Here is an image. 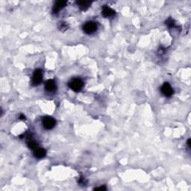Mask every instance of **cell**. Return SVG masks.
Listing matches in <instances>:
<instances>
[{"mask_svg": "<svg viewBox=\"0 0 191 191\" xmlns=\"http://www.w3.org/2000/svg\"><path fill=\"white\" fill-rule=\"evenodd\" d=\"M58 28L61 31H65V30H67L69 28V26L67 23H65V22H61V23H59V25H58Z\"/></svg>", "mask_w": 191, "mask_h": 191, "instance_id": "obj_12", "label": "cell"}, {"mask_svg": "<svg viewBox=\"0 0 191 191\" xmlns=\"http://www.w3.org/2000/svg\"><path fill=\"white\" fill-rule=\"evenodd\" d=\"M28 146L29 147L30 149H31L32 150H34V149H36L37 147L38 146V144H37L36 142L34 141V140H30L28 141Z\"/></svg>", "mask_w": 191, "mask_h": 191, "instance_id": "obj_11", "label": "cell"}, {"mask_svg": "<svg viewBox=\"0 0 191 191\" xmlns=\"http://www.w3.org/2000/svg\"><path fill=\"white\" fill-rule=\"evenodd\" d=\"M45 89L49 92H54L57 89L55 81L52 79H49L45 83Z\"/></svg>", "mask_w": 191, "mask_h": 191, "instance_id": "obj_8", "label": "cell"}, {"mask_svg": "<svg viewBox=\"0 0 191 191\" xmlns=\"http://www.w3.org/2000/svg\"><path fill=\"white\" fill-rule=\"evenodd\" d=\"M42 124H43V126L44 127V128H46V130H51L56 125V121L52 117H45L42 120Z\"/></svg>", "mask_w": 191, "mask_h": 191, "instance_id": "obj_2", "label": "cell"}, {"mask_svg": "<svg viewBox=\"0 0 191 191\" xmlns=\"http://www.w3.org/2000/svg\"><path fill=\"white\" fill-rule=\"evenodd\" d=\"M85 179L84 178H81L79 179V181H78V183L84 186V185H85V184H87V182H85Z\"/></svg>", "mask_w": 191, "mask_h": 191, "instance_id": "obj_15", "label": "cell"}, {"mask_svg": "<svg viewBox=\"0 0 191 191\" xmlns=\"http://www.w3.org/2000/svg\"><path fill=\"white\" fill-rule=\"evenodd\" d=\"M97 28H98V26H97V24L95 23V22L90 21V22H88V23H86L85 25H84L83 31H85L86 34H92L96 31Z\"/></svg>", "mask_w": 191, "mask_h": 191, "instance_id": "obj_3", "label": "cell"}, {"mask_svg": "<svg viewBox=\"0 0 191 191\" xmlns=\"http://www.w3.org/2000/svg\"><path fill=\"white\" fill-rule=\"evenodd\" d=\"M166 25H167L169 28H174L175 26V22H174L173 20L171 19V18H170V19H168L166 21Z\"/></svg>", "mask_w": 191, "mask_h": 191, "instance_id": "obj_13", "label": "cell"}, {"mask_svg": "<svg viewBox=\"0 0 191 191\" xmlns=\"http://www.w3.org/2000/svg\"><path fill=\"white\" fill-rule=\"evenodd\" d=\"M161 92L162 93L167 97H170L171 96H172L173 94L174 91L173 89L172 88L171 85L168 82H165L161 87Z\"/></svg>", "mask_w": 191, "mask_h": 191, "instance_id": "obj_5", "label": "cell"}, {"mask_svg": "<svg viewBox=\"0 0 191 191\" xmlns=\"http://www.w3.org/2000/svg\"><path fill=\"white\" fill-rule=\"evenodd\" d=\"M33 152H34V157L38 159H41V158H43V157H44L46 154V150H45L44 149L40 148V147H38V146L37 147L36 149H34V150H33Z\"/></svg>", "mask_w": 191, "mask_h": 191, "instance_id": "obj_9", "label": "cell"}, {"mask_svg": "<svg viewBox=\"0 0 191 191\" xmlns=\"http://www.w3.org/2000/svg\"><path fill=\"white\" fill-rule=\"evenodd\" d=\"M68 86L71 90H73L75 92H78L81 90L84 87V82L81 78H75L73 79L70 80L68 83Z\"/></svg>", "mask_w": 191, "mask_h": 191, "instance_id": "obj_1", "label": "cell"}, {"mask_svg": "<svg viewBox=\"0 0 191 191\" xmlns=\"http://www.w3.org/2000/svg\"><path fill=\"white\" fill-rule=\"evenodd\" d=\"M107 188L105 186H102V187H96V188L94 189V190H106Z\"/></svg>", "mask_w": 191, "mask_h": 191, "instance_id": "obj_14", "label": "cell"}, {"mask_svg": "<svg viewBox=\"0 0 191 191\" xmlns=\"http://www.w3.org/2000/svg\"><path fill=\"white\" fill-rule=\"evenodd\" d=\"M20 120H26V117H25L23 114H21L20 116Z\"/></svg>", "mask_w": 191, "mask_h": 191, "instance_id": "obj_16", "label": "cell"}, {"mask_svg": "<svg viewBox=\"0 0 191 191\" xmlns=\"http://www.w3.org/2000/svg\"><path fill=\"white\" fill-rule=\"evenodd\" d=\"M67 5L66 1H58L55 2L52 8L53 14H58L60 11Z\"/></svg>", "mask_w": 191, "mask_h": 191, "instance_id": "obj_6", "label": "cell"}, {"mask_svg": "<svg viewBox=\"0 0 191 191\" xmlns=\"http://www.w3.org/2000/svg\"><path fill=\"white\" fill-rule=\"evenodd\" d=\"M76 3L81 11H85V10H87L89 7H90L92 2H91L88 1H78L76 2Z\"/></svg>", "mask_w": 191, "mask_h": 191, "instance_id": "obj_10", "label": "cell"}, {"mask_svg": "<svg viewBox=\"0 0 191 191\" xmlns=\"http://www.w3.org/2000/svg\"><path fill=\"white\" fill-rule=\"evenodd\" d=\"M187 145H188L189 148H190V139H189V140H187Z\"/></svg>", "mask_w": 191, "mask_h": 191, "instance_id": "obj_17", "label": "cell"}, {"mask_svg": "<svg viewBox=\"0 0 191 191\" xmlns=\"http://www.w3.org/2000/svg\"><path fill=\"white\" fill-rule=\"evenodd\" d=\"M102 13H103V16H105V17L106 18L112 17V16H114L116 14L115 11H114L113 9H111V8L106 5H105L103 8V11H102Z\"/></svg>", "mask_w": 191, "mask_h": 191, "instance_id": "obj_7", "label": "cell"}, {"mask_svg": "<svg viewBox=\"0 0 191 191\" xmlns=\"http://www.w3.org/2000/svg\"><path fill=\"white\" fill-rule=\"evenodd\" d=\"M43 81V72L40 69H37L34 72L32 77V82L34 85H38Z\"/></svg>", "mask_w": 191, "mask_h": 191, "instance_id": "obj_4", "label": "cell"}]
</instances>
